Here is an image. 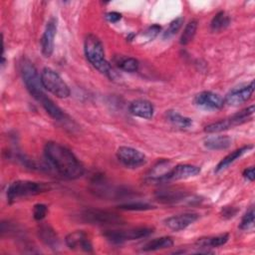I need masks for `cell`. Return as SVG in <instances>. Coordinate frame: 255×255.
<instances>
[{
    "label": "cell",
    "mask_w": 255,
    "mask_h": 255,
    "mask_svg": "<svg viewBox=\"0 0 255 255\" xmlns=\"http://www.w3.org/2000/svg\"><path fill=\"white\" fill-rule=\"evenodd\" d=\"M38 235L40 239L51 249L56 250L59 248V238L50 226L42 225L38 230Z\"/></svg>",
    "instance_id": "18"
},
{
    "label": "cell",
    "mask_w": 255,
    "mask_h": 255,
    "mask_svg": "<svg viewBox=\"0 0 255 255\" xmlns=\"http://www.w3.org/2000/svg\"><path fill=\"white\" fill-rule=\"evenodd\" d=\"M253 114H254V106L251 105L250 107L238 112L237 114H234L233 116H231L227 119L207 125L204 128V131L208 132V133H214V132H220V131L232 128L242 125V124L246 123L247 121H249L250 119H252Z\"/></svg>",
    "instance_id": "5"
},
{
    "label": "cell",
    "mask_w": 255,
    "mask_h": 255,
    "mask_svg": "<svg viewBox=\"0 0 255 255\" xmlns=\"http://www.w3.org/2000/svg\"><path fill=\"white\" fill-rule=\"evenodd\" d=\"M182 24H183V18L182 17H178V18L174 19L173 21H171L169 26L167 27V29L163 33V38L168 39V38L172 37L173 35H175L179 31V29L181 28Z\"/></svg>",
    "instance_id": "31"
},
{
    "label": "cell",
    "mask_w": 255,
    "mask_h": 255,
    "mask_svg": "<svg viewBox=\"0 0 255 255\" xmlns=\"http://www.w3.org/2000/svg\"><path fill=\"white\" fill-rule=\"evenodd\" d=\"M199 215L193 212H185L170 216L164 220V224L172 231H180L191 225L198 219Z\"/></svg>",
    "instance_id": "11"
},
{
    "label": "cell",
    "mask_w": 255,
    "mask_h": 255,
    "mask_svg": "<svg viewBox=\"0 0 255 255\" xmlns=\"http://www.w3.org/2000/svg\"><path fill=\"white\" fill-rule=\"evenodd\" d=\"M237 212H238V209L235 207H232V206H225L221 210V214L224 218H231V217L235 216Z\"/></svg>",
    "instance_id": "34"
},
{
    "label": "cell",
    "mask_w": 255,
    "mask_h": 255,
    "mask_svg": "<svg viewBox=\"0 0 255 255\" xmlns=\"http://www.w3.org/2000/svg\"><path fill=\"white\" fill-rule=\"evenodd\" d=\"M119 208L122 210H129V211H145V210L153 209L154 206L146 202L135 201V202H128V203L121 204L119 205Z\"/></svg>",
    "instance_id": "29"
},
{
    "label": "cell",
    "mask_w": 255,
    "mask_h": 255,
    "mask_svg": "<svg viewBox=\"0 0 255 255\" xmlns=\"http://www.w3.org/2000/svg\"><path fill=\"white\" fill-rule=\"evenodd\" d=\"M232 139L227 135L210 136L204 140V146L210 150H223L231 145Z\"/></svg>",
    "instance_id": "21"
},
{
    "label": "cell",
    "mask_w": 255,
    "mask_h": 255,
    "mask_svg": "<svg viewBox=\"0 0 255 255\" xmlns=\"http://www.w3.org/2000/svg\"><path fill=\"white\" fill-rule=\"evenodd\" d=\"M166 116L170 123H172L174 126H177L179 128H188L192 125L191 119L184 117L175 111H168Z\"/></svg>",
    "instance_id": "27"
},
{
    "label": "cell",
    "mask_w": 255,
    "mask_h": 255,
    "mask_svg": "<svg viewBox=\"0 0 255 255\" xmlns=\"http://www.w3.org/2000/svg\"><path fill=\"white\" fill-rule=\"evenodd\" d=\"M254 92V81L249 85L231 90L223 99L224 104L231 107H238L250 100Z\"/></svg>",
    "instance_id": "10"
},
{
    "label": "cell",
    "mask_w": 255,
    "mask_h": 255,
    "mask_svg": "<svg viewBox=\"0 0 255 255\" xmlns=\"http://www.w3.org/2000/svg\"><path fill=\"white\" fill-rule=\"evenodd\" d=\"M128 109L131 115L145 120L151 119L154 112L152 104L149 101L143 99H137L132 101Z\"/></svg>",
    "instance_id": "16"
},
{
    "label": "cell",
    "mask_w": 255,
    "mask_h": 255,
    "mask_svg": "<svg viewBox=\"0 0 255 255\" xmlns=\"http://www.w3.org/2000/svg\"><path fill=\"white\" fill-rule=\"evenodd\" d=\"M194 104L207 110H219L224 106V100L216 93L204 91L195 96Z\"/></svg>",
    "instance_id": "12"
},
{
    "label": "cell",
    "mask_w": 255,
    "mask_h": 255,
    "mask_svg": "<svg viewBox=\"0 0 255 255\" xmlns=\"http://www.w3.org/2000/svg\"><path fill=\"white\" fill-rule=\"evenodd\" d=\"M253 148V145H245L242 146L240 148H237L235 150H233L232 152L228 153L226 156H224L219 163L216 165L215 167V172H219L221 170H224L225 168H227L230 164H232L236 159H238L239 157H241L244 153L248 152L250 149Z\"/></svg>",
    "instance_id": "17"
},
{
    "label": "cell",
    "mask_w": 255,
    "mask_h": 255,
    "mask_svg": "<svg viewBox=\"0 0 255 255\" xmlns=\"http://www.w3.org/2000/svg\"><path fill=\"white\" fill-rule=\"evenodd\" d=\"M155 195L159 201L163 203H170V202H176V201L182 200L183 198H185L186 193L182 190L166 188V189H160L156 191Z\"/></svg>",
    "instance_id": "19"
},
{
    "label": "cell",
    "mask_w": 255,
    "mask_h": 255,
    "mask_svg": "<svg viewBox=\"0 0 255 255\" xmlns=\"http://www.w3.org/2000/svg\"><path fill=\"white\" fill-rule=\"evenodd\" d=\"M121 18H122V14L118 13V12H115V11L109 12V13L106 14V19L111 23H116L119 20H121Z\"/></svg>",
    "instance_id": "35"
},
{
    "label": "cell",
    "mask_w": 255,
    "mask_h": 255,
    "mask_svg": "<svg viewBox=\"0 0 255 255\" xmlns=\"http://www.w3.org/2000/svg\"><path fill=\"white\" fill-rule=\"evenodd\" d=\"M80 217L84 222L95 225H118L124 222V219L119 214L96 208L84 210Z\"/></svg>",
    "instance_id": "7"
},
{
    "label": "cell",
    "mask_w": 255,
    "mask_h": 255,
    "mask_svg": "<svg viewBox=\"0 0 255 255\" xmlns=\"http://www.w3.org/2000/svg\"><path fill=\"white\" fill-rule=\"evenodd\" d=\"M239 228L241 230H252L254 228V208L251 207L242 217Z\"/></svg>",
    "instance_id": "30"
},
{
    "label": "cell",
    "mask_w": 255,
    "mask_h": 255,
    "mask_svg": "<svg viewBox=\"0 0 255 255\" xmlns=\"http://www.w3.org/2000/svg\"><path fill=\"white\" fill-rule=\"evenodd\" d=\"M57 32V20L52 18L48 21L44 34L41 38V50L45 57H50L54 51V39Z\"/></svg>",
    "instance_id": "13"
},
{
    "label": "cell",
    "mask_w": 255,
    "mask_h": 255,
    "mask_svg": "<svg viewBox=\"0 0 255 255\" xmlns=\"http://www.w3.org/2000/svg\"><path fill=\"white\" fill-rule=\"evenodd\" d=\"M173 245V240L169 236H162L159 238L152 239L145 243L142 247V251L149 252V251H157L161 249L169 248Z\"/></svg>",
    "instance_id": "23"
},
{
    "label": "cell",
    "mask_w": 255,
    "mask_h": 255,
    "mask_svg": "<svg viewBox=\"0 0 255 255\" xmlns=\"http://www.w3.org/2000/svg\"><path fill=\"white\" fill-rule=\"evenodd\" d=\"M229 239V235L227 233L216 235V236H206L198 238L196 241V245L199 248H214L224 245Z\"/></svg>",
    "instance_id": "20"
},
{
    "label": "cell",
    "mask_w": 255,
    "mask_h": 255,
    "mask_svg": "<svg viewBox=\"0 0 255 255\" xmlns=\"http://www.w3.org/2000/svg\"><path fill=\"white\" fill-rule=\"evenodd\" d=\"M20 72L28 92L35 100L41 104L47 98V96L44 92L41 76L39 75L36 67L30 60L24 58L20 62Z\"/></svg>",
    "instance_id": "3"
},
{
    "label": "cell",
    "mask_w": 255,
    "mask_h": 255,
    "mask_svg": "<svg viewBox=\"0 0 255 255\" xmlns=\"http://www.w3.org/2000/svg\"><path fill=\"white\" fill-rule=\"evenodd\" d=\"M171 169L170 167V162L166 159H162L160 161H158L150 170V173L148 175L149 179L152 181H159L162 182L165 179L166 174L169 172V170Z\"/></svg>",
    "instance_id": "22"
},
{
    "label": "cell",
    "mask_w": 255,
    "mask_h": 255,
    "mask_svg": "<svg viewBox=\"0 0 255 255\" xmlns=\"http://www.w3.org/2000/svg\"><path fill=\"white\" fill-rule=\"evenodd\" d=\"M66 244L70 249H81L85 252H92L93 245L87 234L82 230H76L66 236Z\"/></svg>",
    "instance_id": "14"
},
{
    "label": "cell",
    "mask_w": 255,
    "mask_h": 255,
    "mask_svg": "<svg viewBox=\"0 0 255 255\" xmlns=\"http://www.w3.org/2000/svg\"><path fill=\"white\" fill-rule=\"evenodd\" d=\"M49 189V184L45 182H37L31 180H16L8 186L6 195L8 202L11 203L20 197L37 195L46 192Z\"/></svg>",
    "instance_id": "4"
},
{
    "label": "cell",
    "mask_w": 255,
    "mask_h": 255,
    "mask_svg": "<svg viewBox=\"0 0 255 255\" xmlns=\"http://www.w3.org/2000/svg\"><path fill=\"white\" fill-rule=\"evenodd\" d=\"M48 212V207L45 205V204H42V203H38L36 205H34V208H33V217L35 220H42L46 214Z\"/></svg>",
    "instance_id": "32"
},
{
    "label": "cell",
    "mask_w": 255,
    "mask_h": 255,
    "mask_svg": "<svg viewBox=\"0 0 255 255\" xmlns=\"http://www.w3.org/2000/svg\"><path fill=\"white\" fill-rule=\"evenodd\" d=\"M229 24H230L229 16L226 14V12L220 11L213 17V19L210 23V27H211L212 31L218 32V31L225 29Z\"/></svg>",
    "instance_id": "26"
},
{
    "label": "cell",
    "mask_w": 255,
    "mask_h": 255,
    "mask_svg": "<svg viewBox=\"0 0 255 255\" xmlns=\"http://www.w3.org/2000/svg\"><path fill=\"white\" fill-rule=\"evenodd\" d=\"M196 29H197V21L196 20H191L187 23V25L185 26L183 33L180 37V44L181 45H187L189 44L192 40L193 37L196 33Z\"/></svg>",
    "instance_id": "28"
},
{
    "label": "cell",
    "mask_w": 255,
    "mask_h": 255,
    "mask_svg": "<svg viewBox=\"0 0 255 255\" xmlns=\"http://www.w3.org/2000/svg\"><path fill=\"white\" fill-rule=\"evenodd\" d=\"M42 107L45 109V111L47 112V114L50 115L51 118H53L56 121H63L66 118L65 113L50 99V98H46L42 103H41Z\"/></svg>",
    "instance_id": "24"
},
{
    "label": "cell",
    "mask_w": 255,
    "mask_h": 255,
    "mask_svg": "<svg viewBox=\"0 0 255 255\" xmlns=\"http://www.w3.org/2000/svg\"><path fill=\"white\" fill-rule=\"evenodd\" d=\"M45 156L63 176L76 179L85 173V167L75 154L62 144L49 141L45 145Z\"/></svg>",
    "instance_id": "1"
},
{
    "label": "cell",
    "mask_w": 255,
    "mask_h": 255,
    "mask_svg": "<svg viewBox=\"0 0 255 255\" xmlns=\"http://www.w3.org/2000/svg\"><path fill=\"white\" fill-rule=\"evenodd\" d=\"M159 32H160V26L154 24V25L148 27L146 30H144L142 33V36L145 37L146 41H150V40L154 39Z\"/></svg>",
    "instance_id": "33"
},
{
    "label": "cell",
    "mask_w": 255,
    "mask_h": 255,
    "mask_svg": "<svg viewBox=\"0 0 255 255\" xmlns=\"http://www.w3.org/2000/svg\"><path fill=\"white\" fill-rule=\"evenodd\" d=\"M117 157L125 166L129 168H137L146 163V156L140 150L130 146L119 147Z\"/></svg>",
    "instance_id": "9"
},
{
    "label": "cell",
    "mask_w": 255,
    "mask_h": 255,
    "mask_svg": "<svg viewBox=\"0 0 255 255\" xmlns=\"http://www.w3.org/2000/svg\"><path fill=\"white\" fill-rule=\"evenodd\" d=\"M115 63L121 70L125 72L132 73V72H136L138 69V61L131 57L119 56L118 58L115 59Z\"/></svg>",
    "instance_id": "25"
},
{
    "label": "cell",
    "mask_w": 255,
    "mask_h": 255,
    "mask_svg": "<svg viewBox=\"0 0 255 255\" xmlns=\"http://www.w3.org/2000/svg\"><path fill=\"white\" fill-rule=\"evenodd\" d=\"M243 176L244 178H246L247 180L249 181H253L254 178H255V171H254V167L253 166H250L248 168H246L244 171H243Z\"/></svg>",
    "instance_id": "36"
},
{
    "label": "cell",
    "mask_w": 255,
    "mask_h": 255,
    "mask_svg": "<svg viewBox=\"0 0 255 255\" xmlns=\"http://www.w3.org/2000/svg\"><path fill=\"white\" fill-rule=\"evenodd\" d=\"M200 172V167L192 164H177L169 170L166 174L164 181L186 179L196 176Z\"/></svg>",
    "instance_id": "15"
},
{
    "label": "cell",
    "mask_w": 255,
    "mask_h": 255,
    "mask_svg": "<svg viewBox=\"0 0 255 255\" xmlns=\"http://www.w3.org/2000/svg\"><path fill=\"white\" fill-rule=\"evenodd\" d=\"M85 55L88 61L102 74L109 77L111 80L116 74L110 63L105 58V51L102 42L95 35H88L84 43Z\"/></svg>",
    "instance_id": "2"
},
{
    "label": "cell",
    "mask_w": 255,
    "mask_h": 255,
    "mask_svg": "<svg viewBox=\"0 0 255 255\" xmlns=\"http://www.w3.org/2000/svg\"><path fill=\"white\" fill-rule=\"evenodd\" d=\"M41 81L45 90L49 91L58 98H67L70 96V89L61 76L50 68L43 69Z\"/></svg>",
    "instance_id": "6"
},
{
    "label": "cell",
    "mask_w": 255,
    "mask_h": 255,
    "mask_svg": "<svg viewBox=\"0 0 255 255\" xmlns=\"http://www.w3.org/2000/svg\"><path fill=\"white\" fill-rule=\"evenodd\" d=\"M153 232L151 227H135L127 230H107L103 235L114 244H121L128 240H136L140 238H145Z\"/></svg>",
    "instance_id": "8"
}]
</instances>
